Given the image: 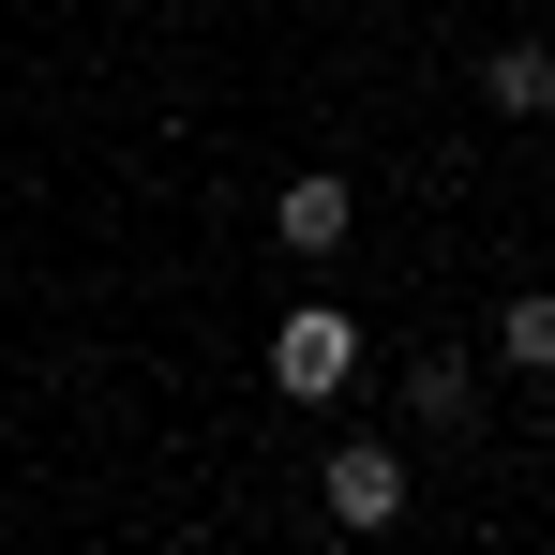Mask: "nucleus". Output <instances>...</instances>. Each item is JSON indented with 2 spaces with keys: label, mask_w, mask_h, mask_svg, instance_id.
<instances>
[{
  "label": "nucleus",
  "mask_w": 555,
  "mask_h": 555,
  "mask_svg": "<svg viewBox=\"0 0 555 555\" xmlns=\"http://www.w3.org/2000/svg\"><path fill=\"white\" fill-rule=\"evenodd\" d=\"M256 361H271V390H285V405H331V390L361 375V315L315 285V300H285V315H271V346H256Z\"/></svg>",
  "instance_id": "f257e3e1"
},
{
  "label": "nucleus",
  "mask_w": 555,
  "mask_h": 555,
  "mask_svg": "<svg viewBox=\"0 0 555 555\" xmlns=\"http://www.w3.org/2000/svg\"><path fill=\"white\" fill-rule=\"evenodd\" d=\"M315 526H331V541H390V526H405V451H390V436H331V451H315Z\"/></svg>",
  "instance_id": "f03ea898"
},
{
  "label": "nucleus",
  "mask_w": 555,
  "mask_h": 555,
  "mask_svg": "<svg viewBox=\"0 0 555 555\" xmlns=\"http://www.w3.org/2000/svg\"><path fill=\"white\" fill-rule=\"evenodd\" d=\"M271 241H285V256H300V271H331V256L361 241V195L331 181V166H300V181L271 195Z\"/></svg>",
  "instance_id": "7ed1b4c3"
},
{
  "label": "nucleus",
  "mask_w": 555,
  "mask_h": 555,
  "mask_svg": "<svg viewBox=\"0 0 555 555\" xmlns=\"http://www.w3.org/2000/svg\"><path fill=\"white\" fill-rule=\"evenodd\" d=\"M405 421L451 436V451H480V361H465V346H421V361H405Z\"/></svg>",
  "instance_id": "20e7f679"
},
{
  "label": "nucleus",
  "mask_w": 555,
  "mask_h": 555,
  "mask_svg": "<svg viewBox=\"0 0 555 555\" xmlns=\"http://www.w3.org/2000/svg\"><path fill=\"white\" fill-rule=\"evenodd\" d=\"M480 120H555V46H526V30H511V46L480 61Z\"/></svg>",
  "instance_id": "39448f33"
},
{
  "label": "nucleus",
  "mask_w": 555,
  "mask_h": 555,
  "mask_svg": "<svg viewBox=\"0 0 555 555\" xmlns=\"http://www.w3.org/2000/svg\"><path fill=\"white\" fill-rule=\"evenodd\" d=\"M495 361H511V375H555V285H526V300L495 315Z\"/></svg>",
  "instance_id": "423d86ee"
}]
</instances>
